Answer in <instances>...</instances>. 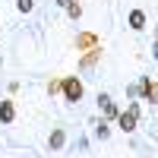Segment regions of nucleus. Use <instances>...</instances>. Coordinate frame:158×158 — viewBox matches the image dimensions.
Returning a JSON list of instances; mask_svg holds the SVG:
<instances>
[{"mask_svg": "<svg viewBox=\"0 0 158 158\" xmlns=\"http://www.w3.org/2000/svg\"><path fill=\"white\" fill-rule=\"evenodd\" d=\"M108 133H111V130H108V123L101 120V123L95 127V136H98V139H108Z\"/></svg>", "mask_w": 158, "mask_h": 158, "instance_id": "12", "label": "nucleus"}, {"mask_svg": "<svg viewBox=\"0 0 158 158\" xmlns=\"http://www.w3.org/2000/svg\"><path fill=\"white\" fill-rule=\"evenodd\" d=\"M98 57H101V48H92L89 54L82 57V70H89V67H95V60H98Z\"/></svg>", "mask_w": 158, "mask_h": 158, "instance_id": "9", "label": "nucleus"}, {"mask_svg": "<svg viewBox=\"0 0 158 158\" xmlns=\"http://www.w3.org/2000/svg\"><path fill=\"white\" fill-rule=\"evenodd\" d=\"M54 3H57V6H63V10H67V6L73 3V0H54Z\"/></svg>", "mask_w": 158, "mask_h": 158, "instance_id": "14", "label": "nucleus"}, {"mask_svg": "<svg viewBox=\"0 0 158 158\" xmlns=\"http://www.w3.org/2000/svg\"><path fill=\"white\" fill-rule=\"evenodd\" d=\"M117 127H120L123 133H133V130H136V114H130V111L117 114Z\"/></svg>", "mask_w": 158, "mask_h": 158, "instance_id": "6", "label": "nucleus"}, {"mask_svg": "<svg viewBox=\"0 0 158 158\" xmlns=\"http://www.w3.org/2000/svg\"><path fill=\"white\" fill-rule=\"evenodd\" d=\"M67 13H70L73 19H79V16H82V6H79V3H70V6H67Z\"/></svg>", "mask_w": 158, "mask_h": 158, "instance_id": "13", "label": "nucleus"}, {"mask_svg": "<svg viewBox=\"0 0 158 158\" xmlns=\"http://www.w3.org/2000/svg\"><path fill=\"white\" fill-rule=\"evenodd\" d=\"M92 48H98V35L79 32V35H76V51H92Z\"/></svg>", "mask_w": 158, "mask_h": 158, "instance_id": "4", "label": "nucleus"}, {"mask_svg": "<svg viewBox=\"0 0 158 158\" xmlns=\"http://www.w3.org/2000/svg\"><path fill=\"white\" fill-rule=\"evenodd\" d=\"M152 54H155V57H158V41H155V48H152Z\"/></svg>", "mask_w": 158, "mask_h": 158, "instance_id": "15", "label": "nucleus"}, {"mask_svg": "<svg viewBox=\"0 0 158 158\" xmlns=\"http://www.w3.org/2000/svg\"><path fill=\"white\" fill-rule=\"evenodd\" d=\"M136 89L142 92V98H146V101H152V104H158V82H152L149 76H142Z\"/></svg>", "mask_w": 158, "mask_h": 158, "instance_id": "2", "label": "nucleus"}, {"mask_svg": "<svg viewBox=\"0 0 158 158\" xmlns=\"http://www.w3.org/2000/svg\"><path fill=\"white\" fill-rule=\"evenodd\" d=\"M16 120V108L13 101H0V123H13Z\"/></svg>", "mask_w": 158, "mask_h": 158, "instance_id": "7", "label": "nucleus"}, {"mask_svg": "<svg viewBox=\"0 0 158 158\" xmlns=\"http://www.w3.org/2000/svg\"><path fill=\"white\" fill-rule=\"evenodd\" d=\"M63 142H67V133L57 127L54 133H51V139H48V146H51V152H57V149H63Z\"/></svg>", "mask_w": 158, "mask_h": 158, "instance_id": "8", "label": "nucleus"}, {"mask_svg": "<svg viewBox=\"0 0 158 158\" xmlns=\"http://www.w3.org/2000/svg\"><path fill=\"white\" fill-rule=\"evenodd\" d=\"M60 92H63V98H67V101H79V98H82V82H79V76H67Z\"/></svg>", "mask_w": 158, "mask_h": 158, "instance_id": "1", "label": "nucleus"}, {"mask_svg": "<svg viewBox=\"0 0 158 158\" xmlns=\"http://www.w3.org/2000/svg\"><path fill=\"white\" fill-rule=\"evenodd\" d=\"M98 108H101V114L108 117V120H117V114H120V111H117V104L111 101V95H104V92L98 95Z\"/></svg>", "mask_w": 158, "mask_h": 158, "instance_id": "3", "label": "nucleus"}, {"mask_svg": "<svg viewBox=\"0 0 158 158\" xmlns=\"http://www.w3.org/2000/svg\"><path fill=\"white\" fill-rule=\"evenodd\" d=\"M16 10L19 13H32L35 10V0H16Z\"/></svg>", "mask_w": 158, "mask_h": 158, "instance_id": "10", "label": "nucleus"}, {"mask_svg": "<svg viewBox=\"0 0 158 158\" xmlns=\"http://www.w3.org/2000/svg\"><path fill=\"white\" fill-rule=\"evenodd\" d=\"M60 89H63V82H60V79H51V82H48V95H57Z\"/></svg>", "mask_w": 158, "mask_h": 158, "instance_id": "11", "label": "nucleus"}, {"mask_svg": "<svg viewBox=\"0 0 158 158\" xmlns=\"http://www.w3.org/2000/svg\"><path fill=\"white\" fill-rule=\"evenodd\" d=\"M127 22H130V29H133V32H142V29H146V13H142V10H130Z\"/></svg>", "mask_w": 158, "mask_h": 158, "instance_id": "5", "label": "nucleus"}]
</instances>
